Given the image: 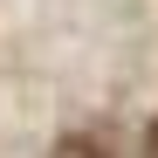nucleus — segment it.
Returning <instances> with one entry per match:
<instances>
[{
  "instance_id": "1",
  "label": "nucleus",
  "mask_w": 158,
  "mask_h": 158,
  "mask_svg": "<svg viewBox=\"0 0 158 158\" xmlns=\"http://www.w3.org/2000/svg\"><path fill=\"white\" fill-rule=\"evenodd\" d=\"M48 158H110V151H103L96 138H83V131H69V138H62L55 151H48Z\"/></svg>"
},
{
  "instance_id": "2",
  "label": "nucleus",
  "mask_w": 158,
  "mask_h": 158,
  "mask_svg": "<svg viewBox=\"0 0 158 158\" xmlns=\"http://www.w3.org/2000/svg\"><path fill=\"white\" fill-rule=\"evenodd\" d=\"M144 151H151V158H158V117H151V131H144Z\"/></svg>"
}]
</instances>
